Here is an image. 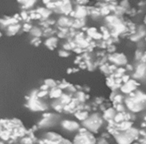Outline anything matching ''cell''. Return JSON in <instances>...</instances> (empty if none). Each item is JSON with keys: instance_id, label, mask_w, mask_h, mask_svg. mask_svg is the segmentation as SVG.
I'll return each mask as SVG.
<instances>
[{"instance_id": "cell-1", "label": "cell", "mask_w": 146, "mask_h": 144, "mask_svg": "<svg viewBox=\"0 0 146 144\" xmlns=\"http://www.w3.org/2000/svg\"><path fill=\"white\" fill-rule=\"evenodd\" d=\"M145 65H140L138 66L137 68V74L139 76H141L144 74L145 73Z\"/></svg>"}]
</instances>
